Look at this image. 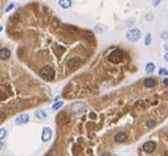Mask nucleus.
Returning a JSON list of instances; mask_svg holds the SVG:
<instances>
[{
	"instance_id": "ddd939ff",
	"label": "nucleus",
	"mask_w": 168,
	"mask_h": 156,
	"mask_svg": "<svg viewBox=\"0 0 168 156\" xmlns=\"http://www.w3.org/2000/svg\"><path fill=\"white\" fill-rule=\"evenodd\" d=\"M34 115H36V119H37V120H45V119H47V112L44 111V110H37Z\"/></svg>"
},
{
	"instance_id": "f8f14e48",
	"label": "nucleus",
	"mask_w": 168,
	"mask_h": 156,
	"mask_svg": "<svg viewBox=\"0 0 168 156\" xmlns=\"http://www.w3.org/2000/svg\"><path fill=\"white\" fill-rule=\"evenodd\" d=\"M72 4H73L72 0H58V5L64 10H69L72 7Z\"/></svg>"
},
{
	"instance_id": "f257e3e1",
	"label": "nucleus",
	"mask_w": 168,
	"mask_h": 156,
	"mask_svg": "<svg viewBox=\"0 0 168 156\" xmlns=\"http://www.w3.org/2000/svg\"><path fill=\"white\" fill-rule=\"evenodd\" d=\"M140 36H142V32L138 28L128 29V32L126 33V40H127L128 42H135V41H138L140 38Z\"/></svg>"
},
{
	"instance_id": "6ab92c4d",
	"label": "nucleus",
	"mask_w": 168,
	"mask_h": 156,
	"mask_svg": "<svg viewBox=\"0 0 168 156\" xmlns=\"http://www.w3.org/2000/svg\"><path fill=\"white\" fill-rule=\"evenodd\" d=\"M167 73H168V70L165 68H160V69H159V75H162V77L164 75V77H165V75H167Z\"/></svg>"
},
{
	"instance_id": "aec40b11",
	"label": "nucleus",
	"mask_w": 168,
	"mask_h": 156,
	"mask_svg": "<svg viewBox=\"0 0 168 156\" xmlns=\"http://www.w3.org/2000/svg\"><path fill=\"white\" fill-rule=\"evenodd\" d=\"M154 19H155V16H154L152 13H147V16H146V20H147V21H152Z\"/></svg>"
},
{
	"instance_id": "393cba45",
	"label": "nucleus",
	"mask_w": 168,
	"mask_h": 156,
	"mask_svg": "<svg viewBox=\"0 0 168 156\" xmlns=\"http://www.w3.org/2000/svg\"><path fill=\"white\" fill-rule=\"evenodd\" d=\"M160 3H162V0H152V5L154 7H158Z\"/></svg>"
},
{
	"instance_id": "5701e85b",
	"label": "nucleus",
	"mask_w": 168,
	"mask_h": 156,
	"mask_svg": "<svg viewBox=\"0 0 168 156\" xmlns=\"http://www.w3.org/2000/svg\"><path fill=\"white\" fill-rule=\"evenodd\" d=\"M13 7H15V3H11L10 5H8V7H7V8H5V12H10V11L12 10Z\"/></svg>"
},
{
	"instance_id": "20e7f679",
	"label": "nucleus",
	"mask_w": 168,
	"mask_h": 156,
	"mask_svg": "<svg viewBox=\"0 0 168 156\" xmlns=\"http://www.w3.org/2000/svg\"><path fill=\"white\" fill-rule=\"evenodd\" d=\"M85 111H86V105L84 102H74L72 105L73 114H84Z\"/></svg>"
},
{
	"instance_id": "4be33fe9",
	"label": "nucleus",
	"mask_w": 168,
	"mask_h": 156,
	"mask_svg": "<svg viewBox=\"0 0 168 156\" xmlns=\"http://www.w3.org/2000/svg\"><path fill=\"white\" fill-rule=\"evenodd\" d=\"M154 126H155V122H154V120H147V127L148 128H152Z\"/></svg>"
},
{
	"instance_id": "9d476101",
	"label": "nucleus",
	"mask_w": 168,
	"mask_h": 156,
	"mask_svg": "<svg viewBox=\"0 0 168 156\" xmlns=\"http://www.w3.org/2000/svg\"><path fill=\"white\" fill-rule=\"evenodd\" d=\"M11 57V50L8 48H1L0 49V60H8Z\"/></svg>"
},
{
	"instance_id": "b1692460",
	"label": "nucleus",
	"mask_w": 168,
	"mask_h": 156,
	"mask_svg": "<svg viewBox=\"0 0 168 156\" xmlns=\"http://www.w3.org/2000/svg\"><path fill=\"white\" fill-rule=\"evenodd\" d=\"M4 120H5V114L4 112H0V123L4 122Z\"/></svg>"
},
{
	"instance_id": "2eb2a0df",
	"label": "nucleus",
	"mask_w": 168,
	"mask_h": 156,
	"mask_svg": "<svg viewBox=\"0 0 168 156\" xmlns=\"http://www.w3.org/2000/svg\"><path fill=\"white\" fill-rule=\"evenodd\" d=\"M155 70V64L154 62H147L146 64V73L147 74H152Z\"/></svg>"
},
{
	"instance_id": "0eeeda50",
	"label": "nucleus",
	"mask_w": 168,
	"mask_h": 156,
	"mask_svg": "<svg viewBox=\"0 0 168 156\" xmlns=\"http://www.w3.org/2000/svg\"><path fill=\"white\" fill-rule=\"evenodd\" d=\"M80 64H81V60L78 58V57H72V58L68 60V66L70 69H75L80 66Z\"/></svg>"
},
{
	"instance_id": "cd10ccee",
	"label": "nucleus",
	"mask_w": 168,
	"mask_h": 156,
	"mask_svg": "<svg viewBox=\"0 0 168 156\" xmlns=\"http://www.w3.org/2000/svg\"><path fill=\"white\" fill-rule=\"evenodd\" d=\"M3 147H4V144H3V142H1V140H0V151H1V148H3Z\"/></svg>"
},
{
	"instance_id": "4468645a",
	"label": "nucleus",
	"mask_w": 168,
	"mask_h": 156,
	"mask_svg": "<svg viewBox=\"0 0 168 156\" xmlns=\"http://www.w3.org/2000/svg\"><path fill=\"white\" fill-rule=\"evenodd\" d=\"M155 85H156V81L154 78H146V79H144V86H146V88H148V89L154 88Z\"/></svg>"
},
{
	"instance_id": "bb28decb",
	"label": "nucleus",
	"mask_w": 168,
	"mask_h": 156,
	"mask_svg": "<svg viewBox=\"0 0 168 156\" xmlns=\"http://www.w3.org/2000/svg\"><path fill=\"white\" fill-rule=\"evenodd\" d=\"M90 118L91 119H95V114H93V112H91V114H90Z\"/></svg>"
},
{
	"instance_id": "39448f33",
	"label": "nucleus",
	"mask_w": 168,
	"mask_h": 156,
	"mask_svg": "<svg viewBox=\"0 0 168 156\" xmlns=\"http://www.w3.org/2000/svg\"><path fill=\"white\" fill-rule=\"evenodd\" d=\"M142 148H143V151L146 153H152V152H155V150H156V143L152 140H148L143 144Z\"/></svg>"
},
{
	"instance_id": "423d86ee",
	"label": "nucleus",
	"mask_w": 168,
	"mask_h": 156,
	"mask_svg": "<svg viewBox=\"0 0 168 156\" xmlns=\"http://www.w3.org/2000/svg\"><path fill=\"white\" fill-rule=\"evenodd\" d=\"M52 138V130L49 127H44L43 132H41V140L43 142H49Z\"/></svg>"
},
{
	"instance_id": "7ed1b4c3",
	"label": "nucleus",
	"mask_w": 168,
	"mask_h": 156,
	"mask_svg": "<svg viewBox=\"0 0 168 156\" xmlns=\"http://www.w3.org/2000/svg\"><path fill=\"white\" fill-rule=\"evenodd\" d=\"M122 60H123V52H122L121 49L112 50L109 56V61L111 64H119Z\"/></svg>"
},
{
	"instance_id": "9b49d317",
	"label": "nucleus",
	"mask_w": 168,
	"mask_h": 156,
	"mask_svg": "<svg viewBox=\"0 0 168 156\" xmlns=\"http://www.w3.org/2000/svg\"><path fill=\"white\" fill-rule=\"evenodd\" d=\"M56 122L58 123V125H66V123L69 122V118L66 116V114L62 112V114H60V115L56 118Z\"/></svg>"
},
{
	"instance_id": "f03ea898",
	"label": "nucleus",
	"mask_w": 168,
	"mask_h": 156,
	"mask_svg": "<svg viewBox=\"0 0 168 156\" xmlns=\"http://www.w3.org/2000/svg\"><path fill=\"white\" fill-rule=\"evenodd\" d=\"M40 75L43 79H45V81H52L53 78H54V70H53V68H50V66H44L40 70Z\"/></svg>"
},
{
	"instance_id": "a211bd4d",
	"label": "nucleus",
	"mask_w": 168,
	"mask_h": 156,
	"mask_svg": "<svg viewBox=\"0 0 168 156\" xmlns=\"http://www.w3.org/2000/svg\"><path fill=\"white\" fill-rule=\"evenodd\" d=\"M5 136H7V130L5 128H0V140H3Z\"/></svg>"
},
{
	"instance_id": "412c9836",
	"label": "nucleus",
	"mask_w": 168,
	"mask_h": 156,
	"mask_svg": "<svg viewBox=\"0 0 168 156\" xmlns=\"http://www.w3.org/2000/svg\"><path fill=\"white\" fill-rule=\"evenodd\" d=\"M94 31H95L97 33H99V34H101V33H103V32H102V31H103V28H102V27H98V25H97L95 28H94Z\"/></svg>"
},
{
	"instance_id": "c85d7f7f",
	"label": "nucleus",
	"mask_w": 168,
	"mask_h": 156,
	"mask_svg": "<svg viewBox=\"0 0 168 156\" xmlns=\"http://www.w3.org/2000/svg\"><path fill=\"white\" fill-rule=\"evenodd\" d=\"M167 83H168V79H167V78H164V86H167Z\"/></svg>"
},
{
	"instance_id": "7c9ffc66",
	"label": "nucleus",
	"mask_w": 168,
	"mask_h": 156,
	"mask_svg": "<svg viewBox=\"0 0 168 156\" xmlns=\"http://www.w3.org/2000/svg\"><path fill=\"white\" fill-rule=\"evenodd\" d=\"M4 156H11V155H4Z\"/></svg>"
},
{
	"instance_id": "1a4fd4ad",
	"label": "nucleus",
	"mask_w": 168,
	"mask_h": 156,
	"mask_svg": "<svg viewBox=\"0 0 168 156\" xmlns=\"http://www.w3.org/2000/svg\"><path fill=\"white\" fill-rule=\"evenodd\" d=\"M114 140H115L117 143H125V142L127 140V134H126V132H118V134L114 136Z\"/></svg>"
},
{
	"instance_id": "6e6552de",
	"label": "nucleus",
	"mask_w": 168,
	"mask_h": 156,
	"mask_svg": "<svg viewBox=\"0 0 168 156\" xmlns=\"http://www.w3.org/2000/svg\"><path fill=\"white\" fill-rule=\"evenodd\" d=\"M29 122V115L28 114H21V115H19L17 118L15 119V123L16 125H25V123Z\"/></svg>"
},
{
	"instance_id": "f3484780",
	"label": "nucleus",
	"mask_w": 168,
	"mask_h": 156,
	"mask_svg": "<svg viewBox=\"0 0 168 156\" xmlns=\"http://www.w3.org/2000/svg\"><path fill=\"white\" fill-rule=\"evenodd\" d=\"M151 41H152V36H151V33H147L146 38H144V44L148 47V45H151Z\"/></svg>"
},
{
	"instance_id": "a878e982",
	"label": "nucleus",
	"mask_w": 168,
	"mask_h": 156,
	"mask_svg": "<svg viewBox=\"0 0 168 156\" xmlns=\"http://www.w3.org/2000/svg\"><path fill=\"white\" fill-rule=\"evenodd\" d=\"M160 37H162V38H164V40H165V38H167V32H163V33L162 34H160Z\"/></svg>"
},
{
	"instance_id": "dca6fc26",
	"label": "nucleus",
	"mask_w": 168,
	"mask_h": 156,
	"mask_svg": "<svg viewBox=\"0 0 168 156\" xmlns=\"http://www.w3.org/2000/svg\"><path fill=\"white\" fill-rule=\"evenodd\" d=\"M62 106H64V102H62V101H58V102L56 101V102H54V105L52 106V110H53V111H57V110H60Z\"/></svg>"
},
{
	"instance_id": "c756f323",
	"label": "nucleus",
	"mask_w": 168,
	"mask_h": 156,
	"mask_svg": "<svg viewBox=\"0 0 168 156\" xmlns=\"http://www.w3.org/2000/svg\"><path fill=\"white\" fill-rule=\"evenodd\" d=\"M1 31H3V27H1V25H0V32H1Z\"/></svg>"
}]
</instances>
